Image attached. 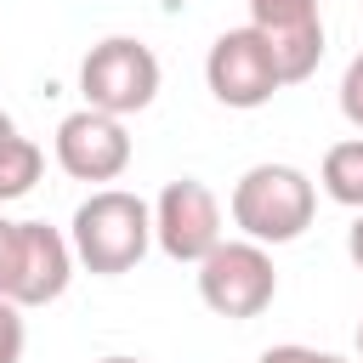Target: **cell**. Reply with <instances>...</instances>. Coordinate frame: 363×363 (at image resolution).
Here are the masks:
<instances>
[{
    "instance_id": "1",
    "label": "cell",
    "mask_w": 363,
    "mask_h": 363,
    "mask_svg": "<svg viewBox=\"0 0 363 363\" xmlns=\"http://www.w3.org/2000/svg\"><path fill=\"white\" fill-rule=\"evenodd\" d=\"M68 244H74V261L85 272L119 278V272H130L147 255V244H153V210L136 193H125V187H96L74 210Z\"/></svg>"
},
{
    "instance_id": "2",
    "label": "cell",
    "mask_w": 363,
    "mask_h": 363,
    "mask_svg": "<svg viewBox=\"0 0 363 363\" xmlns=\"http://www.w3.org/2000/svg\"><path fill=\"white\" fill-rule=\"evenodd\" d=\"M233 227L250 238V244H289L312 227V210H318V187L306 170L295 164H250L238 182H233Z\"/></svg>"
},
{
    "instance_id": "3",
    "label": "cell",
    "mask_w": 363,
    "mask_h": 363,
    "mask_svg": "<svg viewBox=\"0 0 363 363\" xmlns=\"http://www.w3.org/2000/svg\"><path fill=\"white\" fill-rule=\"evenodd\" d=\"M79 91H85V108H96V113H113V119L142 113L159 96V57L130 34H108L102 45L85 51Z\"/></svg>"
},
{
    "instance_id": "4",
    "label": "cell",
    "mask_w": 363,
    "mask_h": 363,
    "mask_svg": "<svg viewBox=\"0 0 363 363\" xmlns=\"http://www.w3.org/2000/svg\"><path fill=\"white\" fill-rule=\"evenodd\" d=\"M272 295H278V272H272L267 244H250V238L227 244V238H221V244L199 261V301H204L216 318H233V323L261 318V312L272 306Z\"/></svg>"
},
{
    "instance_id": "5",
    "label": "cell",
    "mask_w": 363,
    "mask_h": 363,
    "mask_svg": "<svg viewBox=\"0 0 363 363\" xmlns=\"http://www.w3.org/2000/svg\"><path fill=\"white\" fill-rule=\"evenodd\" d=\"M204 79H210V96L221 108H261L284 91V74H278V57L267 45L261 28H227L216 34L210 57H204Z\"/></svg>"
},
{
    "instance_id": "6",
    "label": "cell",
    "mask_w": 363,
    "mask_h": 363,
    "mask_svg": "<svg viewBox=\"0 0 363 363\" xmlns=\"http://www.w3.org/2000/svg\"><path fill=\"white\" fill-rule=\"evenodd\" d=\"M68 278H74V244L45 221H17L0 295L11 306H51L68 289Z\"/></svg>"
},
{
    "instance_id": "7",
    "label": "cell",
    "mask_w": 363,
    "mask_h": 363,
    "mask_svg": "<svg viewBox=\"0 0 363 363\" xmlns=\"http://www.w3.org/2000/svg\"><path fill=\"white\" fill-rule=\"evenodd\" d=\"M153 244L170 261H204L221 244V204L199 176H176L153 204Z\"/></svg>"
},
{
    "instance_id": "8",
    "label": "cell",
    "mask_w": 363,
    "mask_h": 363,
    "mask_svg": "<svg viewBox=\"0 0 363 363\" xmlns=\"http://www.w3.org/2000/svg\"><path fill=\"white\" fill-rule=\"evenodd\" d=\"M250 6V28L267 34L284 85L312 79V68L323 62V11L318 0H244Z\"/></svg>"
},
{
    "instance_id": "9",
    "label": "cell",
    "mask_w": 363,
    "mask_h": 363,
    "mask_svg": "<svg viewBox=\"0 0 363 363\" xmlns=\"http://www.w3.org/2000/svg\"><path fill=\"white\" fill-rule=\"evenodd\" d=\"M57 164H62L74 182H119L125 164H130L125 119L96 113V108L68 113V119L57 125Z\"/></svg>"
},
{
    "instance_id": "10",
    "label": "cell",
    "mask_w": 363,
    "mask_h": 363,
    "mask_svg": "<svg viewBox=\"0 0 363 363\" xmlns=\"http://www.w3.org/2000/svg\"><path fill=\"white\" fill-rule=\"evenodd\" d=\"M318 182H323V193H329L335 204H346V210H363V136H352V142H335V147L323 153V170H318Z\"/></svg>"
},
{
    "instance_id": "11",
    "label": "cell",
    "mask_w": 363,
    "mask_h": 363,
    "mask_svg": "<svg viewBox=\"0 0 363 363\" xmlns=\"http://www.w3.org/2000/svg\"><path fill=\"white\" fill-rule=\"evenodd\" d=\"M40 164H45V153H40L28 136H6V142H0V204L23 199V193L40 182Z\"/></svg>"
},
{
    "instance_id": "12",
    "label": "cell",
    "mask_w": 363,
    "mask_h": 363,
    "mask_svg": "<svg viewBox=\"0 0 363 363\" xmlns=\"http://www.w3.org/2000/svg\"><path fill=\"white\" fill-rule=\"evenodd\" d=\"M28 346V329H23V306H11L0 295V363H17Z\"/></svg>"
},
{
    "instance_id": "13",
    "label": "cell",
    "mask_w": 363,
    "mask_h": 363,
    "mask_svg": "<svg viewBox=\"0 0 363 363\" xmlns=\"http://www.w3.org/2000/svg\"><path fill=\"white\" fill-rule=\"evenodd\" d=\"M340 113H346V125H357L363 130V51L346 62V74H340Z\"/></svg>"
},
{
    "instance_id": "14",
    "label": "cell",
    "mask_w": 363,
    "mask_h": 363,
    "mask_svg": "<svg viewBox=\"0 0 363 363\" xmlns=\"http://www.w3.org/2000/svg\"><path fill=\"white\" fill-rule=\"evenodd\" d=\"M261 363H318V352L312 346H267Z\"/></svg>"
},
{
    "instance_id": "15",
    "label": "cell",
    "mask_w": 363,
    "mask_h": 363,
    "mask_svg": "<svg viewBox=\"0 0 363 363\" xmlns=\"http://www.w3.org/2000/svg\"><path fill=\"white\" fill-rule=\"evenodd\" d=\"M11 238H17V221L0 216V278H6V261H11Z\"/></svg>"
},
{
    "instance_id": "16",
    "label": "cell",
    "mask_w": 363,
    "mask_h": 363,
    "mask_svg": "<svg viewBox=\"0 0 363 363\" xmlns=\"http://www.w3.org/2000/svg\"><path fill=\"white\" fill-rule=\"evenodd\" d=\"M346 250H352V261H357V272H363V210H357V221H352V233H346Z\"/></svg>"
},
{
    "instance_id": "17",
    "label": "cell",
    "mask_w": 363,
    "mask_h": 363,
    "mask_svg": "<svg viewBox=\"0 0 363 363\" xmlns=\"http://www.w3.org/2000/svg\"><path fill=\"white\" fill-rule=\"evenodd\" d=\"M6 136H17V125H11L6 113H0V142H6Z\"/></svg>"
},
{
    "instance_id": "18",
    "label": "cell",
    "mask_w": 363,
    "mask_h": 363,
    "mask_svg": "<svg viewBox=\"0 0 363 363\" xmlns=\"http://www.w3.org/2000/svg\"><path fill=\"white\" fill-rule=\"evenodd\" d=\"M318 363H346V357H335V352H318Z\"/></svg>"
},
{
    "instance_id": "19",
    "label": "cell",
    "mask_w": 363,
    "mask_h": 363,
    "mask_svg": "<svg viewBox=\"0 0 363 363\" xmlns=\"http://www.w3.org/2000/svg\"><path fill=\"white\" fill-rule=\"evenodd\" d=\"M102 363H142V357H119V352H113V357H102Z\"/></svg>"
},
{
    "instance_id": "20",
    "label": "cell",
    "mask_w": 363,
    "mask_h": 363,
    "mask_svg": "<svg viewBox=\"0 0 363 363\" xmlns=\"http://www.w3.org/2000/svg\"><path fill=\"white\" fill-rule=\"evenodd\" d=\"M357 352H363V323H357Z\"/></svg>"
}]
</instances>
